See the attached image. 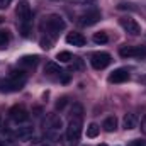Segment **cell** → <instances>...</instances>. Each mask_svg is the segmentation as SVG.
Instances as JSON below:
<instances>
[{"instance_id": "obj_10", "label": "cell", "mask_w": 146, "mask_h": 146, "mask_svg": "<svg viewBox=\"0 0 146 146\" xmlns=\"http://www.w3.org/2000/svg\"><path fill=\"white\" fill-rule=\"evenodd\" d=\"M129 80V72L126 68H117L109 75V82L110 83H122Z\"/></svg>"}, {"instance_id": "obj_20", "label": "cell", "mask_w": 146, "mask_h": 146, "mask_svg": "<svg viewBox=\"0 0 146 146\" xmlns=\"http://www.w3.org/2000/svg\"><path fill=\"white\" fill-rule=\"evenodd\" d=\"M9 41H10L9 33L3 31V29H0V48H7L9 46Z\"/></svg>"}, {"instance_id": "obj_22", "label": "cell", "mask_w": 146, "mask_h": 146, "mask_svg": "<svg viewBox=\"0 0 146 146\" xmlns=\"http://www.w3.org/2000/svg\"><path fill=\"white\" fill-rule=\"evenodd\" d=\"M70 63H73V66H75L76 70H82V68H83V61H82V60H80L78 56H73Z\"/></svg>"}, {"instance_id": "obj_31", "label": "cell", "mask_w": 146, "mask_h": 146, "mask_svg": "<svg viewBox=\"0 0 146 146\" xmlns=\"http://www.w3.org/2000/svg\"><path fill=\"white\" fill-rule=\"evenodd\" d=\"M42 146H48V145H42Z\"/></svg>"}, {"instance_id": "obj_26", "label": "cell", "mask_w": 146, "mask_h": 146, "mask_svg": "<svg viewBox=\"0 0 146 146\" xmlns=\"http://www.w3.org/2000/svg\"><path fill=\"white\" fill-rule=\"evenodd\" d=\"M131 146H146V139H134Z\"/></svg>"}, {"instance_id": "obj_2", "label": "cell", "mask_w": 146, "mask_h": 146, "mask_svg": "<svg viewBox=\"0 0 146 146\" xmlns=\"http://www.w3.org/2000/svg\"><path fill=\"white\" fill-rule=\"evenodd\" d=\"M82 136V117H72L66 127V146H75Z\"/></svg>"}, {"instance_id": "obj_8", "label": "cell", "mask_w": 146, "mask_h": 146, "mask_svg": "<svg viewBox=\"0 0 146 146\" xmlns=\"http://www.w3.org/2000/svg\"><path fill=\"white\" fill-rule=\"evenodd\" d=\"M9 114H10V119H12V121H15L17 124L26 122V121L29 119V112L24 109L22 106H14L12 109L9 110Z\"/></svg>"}, {"instance_id": "obj_14", "label": "cell", "mask_w": 146, "mask_h": 146, "mask_svg": "<svg viewBox=\"0 0 146 146\" xmlns=\"http://www.w3.org/2000/svg\"><path fill=\"white\" fill-rule=\"evenodd\" d=\"M136 124H138V119H136V115L134 114H126L124 115V119H122V127L126 129V131H131V129H134L136 127Z\"/></svg>"}, {"instance_id": "obj_28", "label": "cell", "mask_w": 146, "mask_h": 146, "mask_svg": "<svg viewBox=\"0 0 146 146\" xmlns=\"http://www.w3.org/2000/svg\"><path fill=\"white\" fill-rule=\"evenodd\" d=\"M141 131L146 134V115L143 117V121H141Z\"/></svg>"}, {"instance_id": "obj_16", "label": "cell", "mask_w": 146, "mask_h": 146, "mask_svg": "<svg viewBox=\"0 0 146 146\" xmlns=\"http://www.w3.org/2000/svg\"><path fill=\"white\" fill-rule=\"evenodd\" d=\"M61 72H63V70H61L60 65H56L54 61H48V63L44 65V73H46V75H60Z\"/></svg>"}, {"instance_id": "obj_6", "label": "cell", "mask_w": 146, "mask_h": 146, "mask_svg": "<svg viewBox=\"0 0 146 146\" xmlns=\"http://www.w3.org/2000/svg\"><path fill=\"white\" fill-rule=\"evenodd\" d=\"M119 54L122 58H146V46H122Z\"/></svg>"}, {"instance_id": "obj_17", "label": "cell", "mask_w": 146, "mask_h": 146, "mask_svg": "<svg viewBox=\"0 0 146 146\" xmlns=\"http://www.w3.org/2000/svg\"><path fill=\"white\" fill-rule=\"evenodd\" d=\"M99 131H100V127H99V126H97L95 122L88 124V127H87V138H97Z\"/></svg>"}, {"instance_id": "obj_27", "label": "cell", "mask_w": 146, "mask_h": 146, "mask_svg": "<svg viewBox=\"0 0 146 146\" xmlns=\"http://www.w3.org/2000/svg\"><path fill=\"white\" fill-rule=\"evenodd\" d=\"M12 0H0V9H7Z\"/></svg>"}, {"instance_id": "obj_24", "label": "cell", "mask_w": 146, "mask_h": 146, "mask_svg": "<svg viewBox=\"0 0 146 146\" xmlns=\"http://www.w3.org/2000/svg\"><path fill=\"white\" fill-rule=\"evenodd\" d=\"M66 102H68V99H66V97H61V99H60V100H58V102H56V109H63V107H65V106H66Z\"/></svg>"}, {"instance_id": "obj_30", "label": "cell", "mask_w": 146, "mask_h": 146, "mask_svg": "<svg viewBox=\"0 0 146 146\" xmlns=\"http://www.w3.org/2000/svg\"><path fill=\"white\" fill-rule=\"evenodd\" d=\"M0 146H2V141H0Z\"/></svg>"}, {"instance_id": "obj_15", "label": "cell", "mask_w": 146, "mask_h": 146, "mask_svg": "<svg viewBox=\"0 0 146 146\" xmlns=\"http://www.w3.org/2000/svg\"><path fill=\"white\" fill-rule=\"evenodd\" d=\"M102 127H104V131H107V133H114V131L117 129V119H115V115H109V117H106Z\"/></svg>"}, {"instance_id": "obj_21", "label": "cell", "mask_w": 146, "mask_h": 146, "mask_svg": "<svg viewBox=\"0 0 146 146\" xmlns=\"http://www.w3.org/2000/svg\"><path fill=\"white\" fill-rule=\"evenodd\" d=\"M82 114H83L82 106H80V104H73V107H72V117H82Z\"/></svg>"}, {"instance_id": "obj_29", "label": "cell", "mask_w": 146, "mask_h": 146, "mask_svg": "<svg viewBox=\"0 0 146 146\" xmlns=\"http://www.w3.org/2000/svg\"><path fill=\"white\" fill-rule=\"evenodd\" d=\"M99 146H107V145H99Z\"/></svg>"}, {"instance_id": "obj_3", "label": "cell", "mask_w": 146, "mask_h": 146, "mask_svg": "<svg viewBox=\"0 0 146 146\" xmlns=\"http://www.w3.org/2000/svg\"><path fill=\"white\" fill-rule=\"evenodd\" d=\"M63 127V121L60 115L56 114H49L44 121V131H46V136L51 138V139H58L60 136V131Z\"/></svg>"}, {"instance_id": "obj_9", "label": "cell", "mask_w": 146, "mask_h": 146, "mask_svg": "<svg viewBox=\"0 0 146 146\" xmlns=\"http://www.w3.org/2000/svg\"><path fill=\"white\" fill-rule=\"evenodd\" d=\"M121 26H122V29H124L126 33H129L131 36H138V34L141 33V26H139L134 19L124 17V19H121Z\"/></svg>"}, {"instance_id": "obj_11", "label": "cell", "mask_w": 146, "mask_h": 146, "mask_svg": "<svg viewBox=\"0 0 146 146\" xmlns=\"http://www.w3.org/2000/svg\"><path fill=\"white\" fill-rule=\"evenodd\" d=\"M34 136V127L33 126H22L15 131V138L21 139V141H27Z\"/></svg>"}, {"instance_id": "obj_4", "label": "cell", "mask_w": 146, "mask_h": 146, "mask_svg": "<svg viewBox=\"0 0 146 146\" xmlns=\"http://www.w3.org/2000/svg\"><path fill=\"white\" fill-rule=\"evenodd\" d=\"M66 27V22L63 21V17L60 15H49L48 21H46V29L51 36H56L60 31H63Z\"/></svg>"}, {"instance_id": "obj_18", "label": "cell", "mask_w": 146, "mask_h": 146, "mask_svg": "<svg viewBox=\"0 0 146 146\" xmlns=\"http://www.w3.org/2000/svg\"><path fill=\"white\" fill-rule=\"evenodd\" d=\"M72 58H73L72 53H68V51H60L56 54V60H60V63H70Z\"/></svg>"}, {"instance_id": "obj_12", "label": "cell", "mask_w": 146, "mask_h": 146, "mask_svg": "<svg viewBox=\"0 0 146 146\" xmlns=\"http://www.w3.org/2000/svg\"><path fill=\"white\" fill-rule=\"evenodd\" d=\"M37 63H39L37 54H27V56H22L19 60V66H22V68H34Z\"/></svg>"}, {"instance_id": "obj_1", "label": "cell", "mask_w": 146, "mask_h": 146, "mask_svg": "<svg viewBox=\"0 0 146 146\" xmlns=\"http://www.w3.org/2000/svg\"><path fill=\"white\" fill-rule=\"evenodd\" d=\"M26 85V75L14 72L9 78H0V92H17Z\"/></svg>"}, {"instance_id": "obj_5", "label": "cell", "mask_w": 146, "mask_h": 146, "mask_svg": "<svg viewBox=\"0 0 146 146\" xmlns=\"http://www.w3.org/2000/svg\"><path fill=\"white\" fill-rule=\"evenodd\" d=\"M110 54L106 53V51H99V53H94L92 58H90V63L95 70H104L110 65Z\"/></svg>"}, {"instance_id": "obj_23", "label": "cell", "mask_w": 146, "mask_h": 146, "mask_svg": "<svg viewBox=\"0 0 146 146\" xmlns=\"http://www.w3.org/2000/svg\"><path fill=\"white\" fill-rule=\"evenodd\" d=\"M41 48H42V49H51V48H53L51 39H48V37L44 39V37H42V39H41Z\"/></svg>"}, {"instance_id": "obj_13", "label": "cell", "mask_w": 146, "mask_h": 146, "mask_svg": "<svg viewBox=\"0 0 146 146\" xmlns=\"http://www.w3.org/2000/svg\"><path fill=\"white\" fill-rule=\"evenodd\" d=\"M66 42L68 44H72V46H76V48H82V46H85V37L82 36L80 33H70L68 36H66Z\"/></svg>"}, {"instance_id": "obj_7", "label": "cell", "mask_w": 146, "mask_h": 146, "mask_svg": "<svg viewBox=\"0 0 146 146\" xmlns=\"http://www.w3.org/2000/svg\"><path fill=\"white\" fill-rule=\"evenodd\" d=\"M99 21H100V10H97V9H90V10H87L85 14L80 15V24L82 26H94Z\"/></svg>"}, {"instance_id": "obj_19", "label": "cell", "mask_w": 146, "mask_h": 146, "mask_svg": "<svg viewBox=\"0 0 146 146\" xmlns=\"http://www.w3.org/2000/svg\"><path fill=\"white\" fill-rule=\"evenodd\" d=\"M109 41V37L106 33H95L94 34V42H97V44H106Z\"/></svg>"}, {"instance_id": "obj_25", "label": "cell", "mask_w": 146, "mask_h": 146, "mask_svg": "<svg viewBox=\"0 0 146 146\" xmlns=\"http://www.w3.org/2000/svg\"><path fill=\"white\" fill-rule=\"evenodd\" d=\"M72 3H76V5H88V3H94L97 0H70Z\"/></svg>"}]
</instances>
